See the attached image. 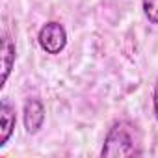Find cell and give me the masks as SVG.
<instances>
[{
    "mask_svg": "<svg viewBox=\"0 0 158 158\" xmlns=\"http://www.w3.org/2000/svg\"><path fill=\"white\" fill-rule=\"evenodd\" d=\"M141 134L132 121L121 119L115 121L102 143L101 156L102 158H128V156H141Z\"/></svg>",
    "mask_w": 158,
    "mask_h": 158,
    "instance_id": "cell-1",
    "label": "cell"
},
{
    "mask_svg": "<svg viewBox=\"0 0 158 158\" xmlns=\"http://www.w3.org/2000/svg\"><path fill=\"white\" fill-rule=\"evenodd\" d=\"M37 43L39 47L47 52V54H60L65 45H67V32L63 28L61 23L58 21H48L45 23L41 28H39V34H37Z\"/></svg>",
    "mask_w": 158,
    "mask_h": 158,
    "instance_id": "cell-2",
    "label": "cell"
},
{
    "mask_svg": "<svg viewBox=\"0 0 158 158\" xmlns=\"http://www.w3.org/2000/svg\"><path fill=\"white\" fill-rule=\"evenodd\" d=\"M23 119H24V128L28 134H37L45 123V106L39 99L32 97L24 102L23 110Z\"/></svg>",
    "mask_w": 158,
    "mask_h": 158,
    "instance_id": "cell-3",
    "label": "cell"
},
{
    "mask_svg": "<svg viewBox=\"0 0 158 158\" xmlns=\"http://www.w3.org/2000/svg\"><path fill=\"white\" fill-rule=\"evenodd\" d=\"M0 147H4L13 130H15V123H17V115H15V106L8 101V99H2L0 102Z\"/></svg>",
    "mask_w": 158,
    "mask_h": 158,
    "instance_id": "cell-4",
    "label": "cell"
},
{
    "mask_svg": "<svg viewBox=\"0 0 158 158\" xmlns=\"http://www.w3.org/2000/svg\"><path fill=\"white\" fill-rule=\"evenodd\" d=\"M13 63H15V43H13L11 37L6 34L4 39H2V69H4L2 86L8 82L10 73H11V69H13Z\"/></svg>",
    "mask_w": 158,
    "mask_h": 158,
    "instance_id": "cell-5",
    "label": "cell"
},
{
    "mask_svg": "<svg viewBox=\"0 0 158 158\" xmlns=\"http://www.w3.org/2000/svg\"><path fill=\"white\" fill-rule=\"evenodd\" d=\"M143 15L151 24H158V0H141Z\"/></svg>",
    "mask_w": 158,
    "mask_h": 158,
    "instance_id": "cell-6",
    "label": "cell"
},
{
    "mask_svg": "<svg viewBox=\"0 0 158 158\" xmlns=\"http://www.w3.org/2000/svg\"><path fill=\"white\" fill-rule=\"evenodd\" d=\"M152 108H154V117L158 121V80L154 84V91H152Z\"/></svg>",
    "mask_w": 158,
    "mask_h": 158,
    "instance_id": "cell-7",
    "label": "cell"
}]
</instances>
